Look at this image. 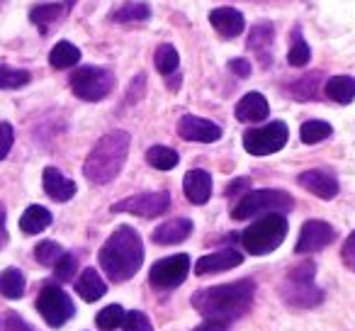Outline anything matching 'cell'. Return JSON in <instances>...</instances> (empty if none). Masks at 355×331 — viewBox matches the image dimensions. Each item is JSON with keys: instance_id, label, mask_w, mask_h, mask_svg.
I'll return each mask as SVG.
<instances>
[{"instance_id": "6da1fadb", "label": "cell", "mask_w": 355, "mask_h": 331, "mask_svg": "<svg viewBox=\"0 0 355 331\" xmlns=\"http://www.w3.org/2000/svg\"><path fill=\"white\" fill-rule=\"evenodd\" d=\"M253 297H256V282L251 278H243V280H234L227 285H212L198 290L190 302L205 319L232 324L234 319H239L251 309Z\"/></svg>"}, {"instance_id": "7a4b0ae2", "label": "cell", "mask_w": 355, "mask_h": 331, "mask_svg": "<svg viewBox=\"0 0 355 331\" xmlns=\"http://www.w3.org/2000/svg\"><path fill=\"white\" fill-rule=\"evenodd\" d=\"M100 268L112 282L132 280L144 266V241L134 227H117L98 253Z\"/></svg>"}, {"instance_id": "3957f363", "label": "cell", "mask_w": 355, "mask_h": 331, "mask_svg": "<svg viewBox=\"0 0 355 331\" xmlns=\"http://www.w3.org/2000/svg\"><path fill=\"white\" fill-rule=\"evenodd\" d=\"M129 134L122 129H114V132L105 134L98 144L93 146V151L88 153L83 163V176L95 185L112 183L114 178L122 171L124 161H127L129 153Z\"/></svg>"}, {"instance_id": "277c9868", "label": "cell", "mask_w": 355, "mask_h": 331, "mask_svg": "<svg viewBox=\"0 0 355 331\" xmlns=\"http://www.w3.org/2000/svg\"><path fill=\"white\" fill-rule=\"evenodd\" d=\"M314 275H316L314 263H311V261L300 263V266L292 268V271L287 273L285 280H282L280 297L290 307H304V309H311V307L321 305V300H324V292L316 287Z\"/></svg>"}, {"instance_id": "5b68a950", "label": "cell", "mask_w": 355, "mask_h": 331, "mask_svg": "<svg viewBox=\"0 0 355 331\" xmlns=\"http://www.w3.org/2000/svg\"><path fill=\"white\" fill-rule=\"evenodd\" d=\"M287 237V219L285 214H263L258 222H253L246 232L241 234V246L251 256H266L272 253Z\"/></svg>"}, {"instance_id": "8992f818", "label": "cell", "mask_w": 355, "mask_h": 331, "mask_svg": "<svg viewBox=\"0 0 355 331\" xmlns=\"http://www.w3.org/2000/svg\"><path fill=\"white\" fill-rule=\"evenodd\" d=\"M292 207H295V200H292V195L285 193V190H272V188L251 190V193H246L236 203L232 217L251 219V217H263V214H272V212L285 214V212H290Z\"/></svg>"}, {"instance_id": "52a82bcc", "label": "cell", "mask_w": 355, "mask_h": 331, "mask_svg": "<svg viewBox=\"0 0 355 331\" xmlns=\"http://www.w3.org/2000/svg\"><path fill=\"white\" fill-rule=\"evenodd\" d=\"M114 88V74L100 66H80L71 76V90L85 103H98L107 98Z\"/></svg>"}, {"instance_id": "ba28073f", "label": "cell", "mask_w": 355, "mask_h": 331, "mask_svg": "<svg viewBox=\"0 0 355 331\" xmlns=\"http://www.w3.org/2000/svg\"><path fill=\"white\" fill-rule=\"evenodd\" d=\"M290 139V129H287L285 122H270L266 127H256L248 129L243 134V148L253 156H270V153L280 151L282 146Z\"/></svg>"}, {"instance_id": "9c48e42d", "label": "cell", "mask_w": 355, "mask_h": 331, "mask_svg": "<svg viewBox=\"0 0 355 331\" xmlns=\"http://www.w3.org/2000/svg\"><path fill=\"white\" fill-rule=\"evenodd\" d=\"M37 309L49 326H64L76 314L73 300L54 282H46L37 297Z\"/></svg>"}, {"instance_id": "30bf717a", "label": "cell", "mask_w": 355, "mask_h": 331, "mask_svg": "<svg viewBox=\"0 0 355 331\" xmlns=\"http://www.w3.org/2000/svg\"><path fill=\"white\" fill-rule=\"evenodd\" d=\"M190 273V256L188 253H175V256L161 258L153 263L148 271V282L158 290H173V287L183 285Z\"/></svg>"}, {"instance_id": "8fae6325", "label": "cell", "mask_w": 355, "mask_h": 331, "mask_svg": "<svg viewBox=\"0 0 355 331\" xmlns=\"http://www.w3.org/2000/svg\"><path fill=\"white\" fill-rule=\"evenodd\" d=\"M168 207H171V195L166 190H158V193H139L127 200H119V203L112 205V212H129L137 214V217L151 219L161 217Z\"/></svg>"}, {"instance_id": "7c38bea8", "label": "cell", "mask_w": 355, "mask_h": 331, "mask_svg": "<svg viewBox=\"0 0 355 331\" xmlns=\"http://www.w3.org/2000/svg\"><path fill=\"white\" fill-rule=\"evenodd\" d=\"M336 241V229L329 222H321V219H309V222L302 224L300 239H297V253H314L326 248L329 244Z\"/></svg>"}, {"instance_id": "4fadbf2b", "label": "cell", "mask_w": 355, "mask_h": 331, "mask_svg": "<svg viewBox=\"0 0 355 331\" xmlns=\"http://www.w3.org/2000/svg\"><path fill=\"white\" fill-rule=\"evenodd\" d=\"M178 134L188 142H200V144H212L217 139H222V127L214 124L212 119L195 117V114H183L178 119Z\"/></svg>"}, {"instance_id": "5bb4252c", "label": "cell", "mask_w": 355, "mask_h": 331, "mask_svg": "<svg viewBox=\"0 0 355 331\" xmlns=\"http://www.w3.org/2000/svg\"><path fill=\"white\" fill-rule=\"evenodd\" d=\"M297 183L321 200H334L338 195V180L329 171H319V169L304 171V173L297 176Z\"/></svg>"}, {"instance_id": "9a60e30c", "label": "cell", "mask_w": 355, "mask_h": 331, "mask_svg": "<svg viewBox=\"0 0 355 331\" xmlns=\"http://www.w3.org/2000/svg\"><path fill=\"white\" fill-rule=\"evenodd\" d=\"M243 263V253L236 251V248H222V251H214L207 253L198 261L195 266V273L200 278L202 275H214V273H222V271H232V268L241 266Z\"/></svg>"}, {"instance_id": "2e32d148", "label": "cell", "mask_w": 355, "mask_h": 331, "mask_svg": "<svg viewBox=\"0 0 355 331\" xmlns=\"http://www.w3.org/2000/svg\"><path fill=\"white\" fill-rule=\"evenodd\" d=\"M209 22H212L214 30L222 37H227V40H234V37H239L246 30V20H243V15L236 8H214V10L209 12Z\"/></svg>"}, {"instance_id": "e0dca14e", "label": "cell", "mask_w": 355, "mask_h": 331, "mask_svg": "<svg viewBox=\"0 0 355 331\" xmlns=\"http://www.w3.org/2000/svg\"><path fill=\"white\" fill-rule=\"evenodd\" d=\"M42 185H44V193L49 195L51 200H56V203H69V200L76 195V190H78L73 180L66 178V176L61 173L59 169H54V166L44 169V173H42Z\"/></svg>"}, {"instance_id": "ac0fdd59", "label": "cell", "mask_w": 355, "mask_h": 331, "mask_svg": "<svg viewBox=\"0 0 355 331\" xmlns=\"http://www.w3.org/2000/svg\"><path fill=\"white\" fill-rule=\"evenodd\" d=\"M183 190H185V198L193 205H205L212 198V176L202 169L188 171L183 178Z\"/></svg>"}, {"instance_id": "d6986e66", "label": "cell", "mask_w": 355, "mask_h": 331, "mask_svg": "<svg viewBox=\"0 0 355 331\" xmlns=\"http://www.w3.org/2000/svg\"><path fill=\"white\" fill-rule=\"evenodd\" d=\"M190 234H193V222L188 217H178V219H168L161 227L153 229L151 239L156 244H163V246H173V244H183Z\"/></svg>"}, {"instance_id": "ffe728a7", "label": "cell", "mask_w": 355, "mask_h": 331, "mask_svg": "<svg viewBox=\"0 0 355 331\" xmlns=\"http://www.w3.org/2000/svg\"><path fill=\"white\" fill-rule=\"evenodd\" d=\"M270 114V105L263 98L261 93H246L241 100L236 103V119L239 122H261Z\"/></svg>"}, {"instance_id": "44dd1931", "label": "cell", "mask_w": 355, "mask_h": 331, "mask_svg": "<svg viewBox=\"0 0 355 331\" xmlns=\"http://www.w3.org/2000/svg\"><path fill=\"white\" fill-rule=\"evenodd\" d=\"M76 292H78L85 302H98L100 297L107 292V287H105V280L100 278V273L95 271V268H85V271L80 273L78 282H76Z\"/></svg>"}, {"instance_id": "7402d4cb", "label": "cell", "mask_w": 355, "mask_h": 331, "mask_svg": "<svg viewBox=\"0 0 355 331\" xmlns=\"http://www.w3.org/2000/svg\"><path fill=\"white\" fill-rule=\"evenodd\" d=\"M324 93H326V98L334 100V103H340V105L353 103V98H355V78H353V76H334V78L326 80Z\"/></svg>"}, {"instance_id": "603a6c76", "label": "cell", "mask_w": 355, "mask_h": 331, "mask_svg": "<svg viewBox=\"0 0 355 331\" xmlns=\"http://www.w3.org/2000/svg\"><path fill=\"white\" fill-rule=\"evenodd\" d=\"M51 222H54V217H51L49 210L42 207V205H30V207L25 210V214L20 217V229L25 234H40V232H44Z\"/></svg>"}, {"instance_id": "cb8c5ba5", "label": "cell", "mask_w": 355, "mask_h": 331, "mask_svg": "<svg viewBox=\"0 0 355 331\" xmlns=\"http://www.w3.org/2000/svg\"><path fill=\"white\" fill-rule=\"evenodd\" d=\"M64 12H66V6H61V3H44V6L32 8L30 20L40 27L42 35H46V32H49V27L54 25V22L59 20Z\"/></svg>"}, {"instance_id": "d4e9b609", "label": "cell", "mask_w": 355, "mask_h": 331, "mask_svg": "<svg viewBox=\"0 0 355 331\" xmlns=\"http://www.w3.org/2000/svg\"><path fill=\"white\" fill-rule=\"evenodd\" d=\"M25 275L17 268H6L0 273V295L8 297V300H20L25 295Z\"/></svg>"}, {"instance_id": "484cf974", "label": "cell", "mask_w": 355, "mask_h": 331, "mask_svg": "<svg viewBox=\"0 0 355 331\" xmlns=\"http://www.w3.org/2000/svg\"><path fill=\"white\" fill-rule=\"evenodd\" d=\"M80 61V49L71 42H59L54 49L49 51V64L54 69L64 71V69H71Z\"/></svg>"}, {"instance_id": "4316f807", "label": "cell", "mask_w": 355, "mask_h": 331, "mask_svg": "<svg viewBox=\"0 0 355 331\" xmlns=\"http://www.w3.org/2000/svg\"><path fill=\"white\" fill-rule=\"evenodd\" d=\"M272 40H275V27H272L270 22H261V25L253 27L251 35H248V49L258 51V54L268 59V49H270Z\"/></svg>"}, {"instance_id": "83f0119b", "label": "cell", "mask_w": 355, "mask_h": 331, "mask_svg": "<svg viewBox=\"0 0 355 331\" xmlns=\"http://www.w3.org/2000/svg\"><path fill=\"white\" fill-rule=\"evenodd\" d=\"M146 161H148V166L156 171H171L180 163V156H178V151H173L171 146H151L146 151Z\"/></svg>"}, {"instance_id": "f1b7e54d", "label": "cell", "mask_w": 355, "mask_h": 331, "mask_svg": "<svg viewBox=\"0 0 355 331\" xmlns=\"http://www.w3.org/2000/svg\"><path fill=\"white\" fill-rule=\"evenodd\" d=\"M151 17V8L146 6V3H139V0H129V3H124L119 10L112 12V20L114 22H144Z\"/></svg>"}, {"instance_id": "f546056e", "label": "cell", "mask_w": 355, "mask_h": 331, "mask_svg": "<svg viewBox=\"0 0 355 331\" xmlns=\"http://www.w3.org/2000/svg\"><path fill=\"white\" fill-rule=\"evenodd\" d=\"M311 59V49L309 44L304 42V37H302V30L300 27H295L292 30V44H290V51H287V61H290V66H295V69H302V66H306Z\"/></svg>"}, {"instance_id": "4dcf8cb0", "label": "cell", "mask_w": 355, "mask_h": 331, "mask_svg": "<svg viewBox=\"0 0 355 331\" xmlns=\"http://www.w3.org/2000/svg\"><path fill=\"white\" fill-rule=\"evenodd\" d=\"M331 134H334V127L329 122H324V119H306L300 129V137L304 144H319L324 139H329Z\"/></svg>"}, {"instance_id": "1f68e13d", "label": "cell", "mask_w": 355, "mask_h": 331, "mask_svg": "<svg viewBox=\"0 0 355 331\" xmlns=\"http://www.w3.org/2000/svg\"><path fill=\"white\" fill-rule=\"evenodd\" d=\"M32 80V74L25 69H10V66L0 64V90H17L25 88Z\"/></svg>"}, {"instance_id": "d6a6232c", "label": "cell", "mask_w": 355, "mask_h": 331, "mask_svg": "<svg viewBox=\"0 0 355 331\" xmlns=\"http://www.w3.org/2000/svg\"><path fill=\"white\" fill-rule=\"evenodd\" d=\"M153 61H156V69L161 76H173L178 71V66H180V56H178L175 46L173 44H161L156 49V56H153Z\"/></svg>"}, {"instance_id": "836d02e7", "label": "cell", "mask_w": 355, "mask_h": 331, "mask_svg": "<svg viewBox=\"0 0 355 331\" xmlns=\"http://www.w3.org/2000/svg\"><path fill=\"white\" fill-rule=\"evenodd\" d=\"M319 78H321V74L304 76V78H300V80H295V83L287 85V93L297 100H311L316 95V88H319Z\"/></svg>"}, {"instance_id": "e575fe53", "label": "cell", "mask_w": 355, "mask_h": 331, "mask_svg": "<svg viewBox=\"0 0 355 331\" xmlns=\"http://www.w3.org/2000/svg\"><path fill=\"white\" fill-rule=\"evenodd\" d=\"M122 319H124V309L119 305H110L105 307L103 312H98V316H95V324H98V329L103 331H114L122 326Z\"/></svg>"}, {"instance_id": "d590c367", "label": "cell", "mask_w": 355, "mask_h": 331, "mask_svg": "<svg viewBox=\"0 0 355 331\" xmlns=\"http://www.w3.org/2000/svg\"><path fill=\"white\" fill-rule=\"evenodd\" d=\"M64 253L66 251L56 241H42V244H37V248H35V258L42 266H56V261H59Z\"/></svg>"}, {"instance_id": "8d00e7d4", "label": "cell", "mask_w": 355, "mask_h": 331, "mask_svg": "<svg viewBox=\"0 0 355 331\" xmlns=\"http://www.w3.org/2000/svg\"><path fill=\"white\" fill-rule=\"evenodd\" d=\"M76 271H78V261H76L73 253H64L54 266V275H56V280H61V282L73 280Z\"/></svg>"}, {"instance_id": "74e56055", "label": "cell", "mask_w": 355, "mask_h": 331, "mask_svg": "<svg viewBox=\"0 0 355 331\" xmlns=\"http://www.w3.org/2000/svg\"><path fill=\"white\" fill-rule=\"evenodd\" d=\"M122 329L124 331H153L151 319H148L144 312H127L122 319Z\"/></svg>"}, {"instance_id": "f35d334b", "label": "cell", "mask_w": 355, "mask_h": 331, "mask_svg": "<svg viewBox=\"0 0 355 331\" xmlns=\"http://www.w3.org/2000/svg\"><path fill=\"white\" fill-rule=\"evenodd\" d=\"M12 144H15V132H12L10 122H0V161L8 158Z\"/></svg>"}, {"instance_id": "ab89813d", "label": "cell", "mask_w": 355, "mask_h": 331, "mask_svg": "<svg viewBox=\"0 0 355 331\" xmlns=\"http://www.w3.org/2000/svg\"><path fill=\"white\" fill-rule=\"evenodd\" d=\"M340 258H343L345 266H348L350 271L355 273V232L343 241V248H340Z\"/></svg>"}, {"instance_id": "60d3db41", "label": "cell", "mask_w": 355, "mask_h": 331, "mask_svg": "<svg viewBox=\"0 0 355 331\" xmlns=\"http://www.w3.org/2000/svg\"><path fill=\"white\" fill-rule=\"evenodd\" d=\"M144 88H146V76L144 74H139L137 78H134V83H132V88H129V105H134L139 98L144 95Z\"/></svg>"}, {"instance_id": "b9f144b4", "label": "cell", "mask_w": 355, "mask_h": 331, "mask_svg": "<svg viewBox=\"0 0 355 331\" xmlns=\"http://www.w3.org/2000/svg\"><path fill=\"white\" fill-rule=\"evenodd\" d=\"M6 331H32V329L22 316H17L15 312H10V314L6 316Z\"/></svg>"}, {"instance_id": "7bdbcfd3", "label": "cell", "mask_w": 355, "mask_h": 331, "mask_svg": "<svg viewBox=\"0 0 355 331\" xmlns=\"http://www.w3.org/2000/svg\"><path fill=\"white\" fill-rule=\"evenodd\" d=\"M229 69H232L236 76H241V78H248V76H251V64H248L246 59H232L229 61Z\"/></svg>"}, {"instance_id": "ee69618b", "label": "cell", "mask_w": 355, "mask_h": 331, "mask_svg": "<svg viewBox=\"0 0 355 331\" xmlns=\"http://www.w3.org/2000/svg\"><path fill=\"white\" fill-rule=\"evenodd\" d=\"M229 324H224V321H217V319H205L202 324L198 326L195 331H227Z\"/></svg>"}, {"instance_id": "f6af8a7d", "label": "cell", "mask_w": 355, "mask_h": 331, "mask_svg": "<svg viewBox=\"0 0 355 331\" xmlns=\"http://www.w3.org/2000/svg\"><path fill=\"white\" fill-rule=\"evenodd\" d=\"M8 244V229H6V207L0 203V248Z\"/></svg>"}, {"instance_id": "bcb514c9", "label": "cell", "mask_w": 355, "mask_h": 331, "mask_svg": "<svg viewBox=\"0 0 355 331\" xmlns=\"http://www.w3.org/2000/svg\"><path fill=\"white\" fill-rule=\"evenodd\" d=\"M243 188H248V178H239L236 183L229 185L227 193H229V195H234V193H239V190H243Z\"/></svg>"}, {"instance_id": "7dc6e473", "label": "cell", "mask_w": 355, "mask_h": 331, "mask_svg": "<svg viewBox=\"0 0 355 331\" xmlns=\"http://www.w3.org/2000/svg\"><path fill=\"white\" fill-rule=\"evenodd\" d=\"M73 3L76 0H66V8H73Z\"/></svg>"}]
</instances>
